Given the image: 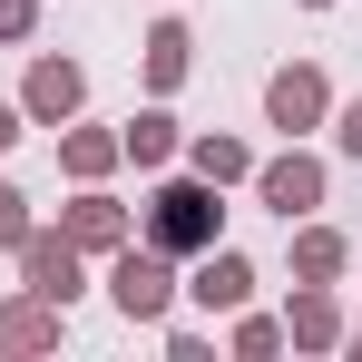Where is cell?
<instances>
[{"mask_svg": "<svg viewBox=\"0 0 362 362\" xmlns=\"http://www.w3.org/2000/svg\"><path fill=\"white\" fill-rule=\"evenodd\" d=\"M303 10H333V0H303Z\"/></svg>", "mask_w": 362, "mask_h": 362, "instance_id": "23", "label": "cell"}, {"mask_svg": "<svg viewBox=\"0 0 362 362\" xmlns=\"http://www.w3.org/2000/svg\"><path fill=\"white\" fill-rule=\"evenodd\" d=\"M235 362H264V353H284V313H255V303H235Z\"/></svg>", "mask_w": 362, "mask_h": 362, "instance_id": "16", "label": "cell"}, {"mask_svg": "<svg viewBox=\"0 0 362 362\" xmlns=\"http://www.w3.org/2000/svg\"><path fill=\"white\" fill-rule=\"evenodd\" d=\"M108 303H118L127 323H167V303H177V255H157L147 235H127L108 255Z\"/></svg>", "mask_w": 362, "mask_h": 362, "instance_id": "2", "label": "cell"}, {"mask_svg": "<svg viewBox=\"0 0 362 362\" xmlns=\"http://www.w3.org/2000/svg\"><path fill=\"white\" fill-rule=\"evenodd\" d=\"M137 59H147V88L167 98V88H186V69H196V30H186V20H157V30L137 40Z\"/></svg>", "mask_w": 362, "mask_h": 362, "instance_id": "13", "label": "cell"}, {"mask_svg": "<svg viewBox=\"0 0 362 362\" xmlns=\"http://www.w3.org/2000/svg\"><path fill=\"white\" fill-rule=\"evenodd\" d=\"M20 284L49 294V303H78V284H88V274H78V245H69L59 226H30V235H20Z\"/></svg>", "mask_w": 362, "mask_h": 362, "instance_id": "8", "label": "cell"}, {"mask_svg": "<svg viewBox=\"0 0 362 362\" xmlns=\"http://www.w3.org/2000/svg\"><path fill=\"white\" fill-rule=\"evenodd\" d=\"M177 294H196L206 313H235V303H255V264H245L235 245L216 235L206 255H186V284H177Z\"/></svg>", "mask_w": 362, "mask_h": 362, "instance_id": "7", "label": "cell"}, {"mask_svg": "<svg viewBox=\"0 0 362 362\" xmlns=\"http://www.w3.org/2000/svg\"><path fill=\"white\" fill-rule=\"evenodd\" d=\"M30 226H40V216H30V196L0 177V255H20V235H30Z\"/></svg>", "mask_w": 362, "mask_h": 362, "instance_id": "17", "label": "cell"}, {"mask_svg": "<svg viewBox=\"0 0 362 362\" xmlns=\"http://www.w3.org/2000/svg\"><path fill=\"white\" fill-rule=\"evenodd\" d=\"M343 264H353L343 226H313V216H303L294 226V284H343Z\"/></svg>", "mask_w": 362, "mask_h": 362, "instance_id": "15", "label": "cell"}, {"mask_svg": "<svg viewBox=\"0 0 362 362\" xmlns=\"http://www.w3.org/2000/svg\"><path fill=\"white\" fill-rule=\"evenodd\" d=\"M59 235L78 245V255H118V245L137 235V216H127V206L108 196V186H78V196L59 206Z\"/></svg>", "mask_w": 362, "mask_h": 362, "instance_id": "6", "label": "cell"}, {"mask_svg": "<svg viewBox=\"0 0 362 362\" xmlns=\"http://www.w3.org/2000/svg\"><path fill=\"white\" fill-rule=\"evenodd\" d=\"M333 118V78L313 59H284L274 78H264V127H284V137H313V127Z\"/></svg>", "mask_w": 362, "mask_h": 362, "instance_id": "4", "label": "cell"}, {"mask_svg": "<svg viewBox=\"0 0 362 362\" xmlns=\"http://www.w3.org/2000/svg\"><path fill=\"white\" fill-rule=\"evenodd\" d=\"M20 137H30V118H20V98H0V157H10Z\"/></svg>", "mask_w": 362, "mask_h": 362, "instance_id": "21", "label": "cell"}, {"mask_svg": "<svg viewBox=\"0 0 362 362\" xmlns=\"http://www.w3.org/2000/svg\"><path fill=\"white\" fill-rule=\"evenodd\" d=\"M59 323H69V303H49V294H20L0 303V353L10 362H40V353H59Z\"/></svg>", "mask_w": 362, "mask_h": 362, "instance_id": "9", "label": "cell"}, {"mask_svg": "<svg viewBox=\"0 0 362 362\" xmlns=\"http://www.w3.org/2000/svg\"><path fill=\"white\" fill-rule=\"evenodd\" d=\"M245 186H255V206H274L284 226H303V216L323 206V157H313L303 137H284V157H255Z\"/></svg>", "mask_w": 362, "mask_h": 362, "instance_id": "3", "label": "cell"}, {"mask_svg": "<svg viewBox=\"0 0 362 362\" xmlns=\"http://www.w3.org/2000/svg\"><path fill=\"white\" fill-rule=\"evenodd\" d=\"M353 323H343V294L333 284H294V303H284V343L294 353H333Z\"/></svg>", "mask_w": 362, "mask_h": 362, "instance_id": "10", "label": "cell"}, {"mask_svg": "<svg viewBox=\"0 0 362 362\" xmlns=\"http://www.w3.org/2000/svg\"><path fill=\"white\" fill-rule=\"evenodd\" d=\"M88 108V69L78 59H30V78H20V118L30 127H69Z\"/></svg>", "mask_w": 362, "mask_h": 362, "instance_id": "5", "label": "cell"}, {"mask_svg": "<svg viewBox=\"0 0 362 362\" xmlns=\"http://www.w3.org/2000/svg\"><path fill=\"white\" fill-rule=\"evenodd\" d=\"M177 157H186V167H196V177H206V186H216V196H226V186H245V177H255V147H245V137H216V127H206V137H186Z\"/></svg>", "mask_w": 362, "mask_h": 362, "instance_id": "14", "label": "cell"}, {"mask_svg": "<svg viewBox=\"0 0 362 362\" xmlns=\"http://www.w3.org/2000/svg\"><path fill=\"white\" fill-rule=\"evenodd\" d=\"M333 147L362 167V98H343V108H333Z\"/></svg>", "mask_w": 362, "mask_h": 362, "instance_id": "18", "label": "cell"}, {"mask_svg": "<svg viewBox=\"0 0 362 362\" xmlns=\"http://www.w3.org/2000/svg\"><path fill=\"white\" fill-rule=\"evenodd\" d=\"M30 30H40V0H0V40H10V49H20V40H30Z\"/></svg>", "mask_w": 362, "mask_h": 362, "instance_id": "19", "label": "cell"}, {"mask_svg": "<svg viewBox=\"0 0 362 362\" xmlns=\"http://www.w3.org/2000/svg\"><path fill=\"white\" fill-rule=\"evenodd\" d=\"M343 343H353V353H362V323H353V333H343Z\"/></svg>", "mask_w": 362, "mask_h": 362, "instance_id": "22", "label": "cell"}, {"mask_svg": "<svg viewBox=\"0 0 362 362\" xmlns=\"http://www.w3.org/2000/svg\"><path fill=\"white\" fill-rule=\"evenodd\" d=\"M206 353H216V343H206L196 323H167V362H206Z\"/></svg>", "mask_w": 362, "mask_h": 362, "instance_id": "20", "label": "cell"}, {"mask_svg": "<svg viewBox=\"0 0 362 362\" xmlns=\"http://www.w3.org/2000/svg\"><path fill=\"white\" fill-rule=\"evenodd\" d=\"M59 167H69V177H78V186H108V177H118V167H127L118 127H78V118H69V127H59Z\"/></svg>", "mask_w": 362, "mask_h": 362, "instance_id": "11", "label": "cell"}, {"mask_svg": "<svg viewBox=\"0 0 362 362\" xmlns=\"http://www.w3.org/2000/svg\"><path fill=\"white\" fill-rule=\"evenodd\" d=\"M118 147H127V167H137V177H157V167H177V147H186V127L167 118V108H137V118L118 127Z\"/></svg>", "mask_w": 362, "mask_h": 362, "instance_id": "12", "label": "cell"}, {"mask_svg": "<svg viewBox=\"0 0 362 362\" xmlns=\"http://www.w3.org/2000/svg\"><path fill=\"white\" fill-rule=\"evenodd\" d=\"M216 226H226V206H216V186L196 177V167H186V177H167V167H157V186H147V216H137V235L157 245V255H206V245H216Z\"/></svg>", "mask_w": 362, "mask_h": 362, "instance_id": "1", "label": "cell"}]
</instances>
